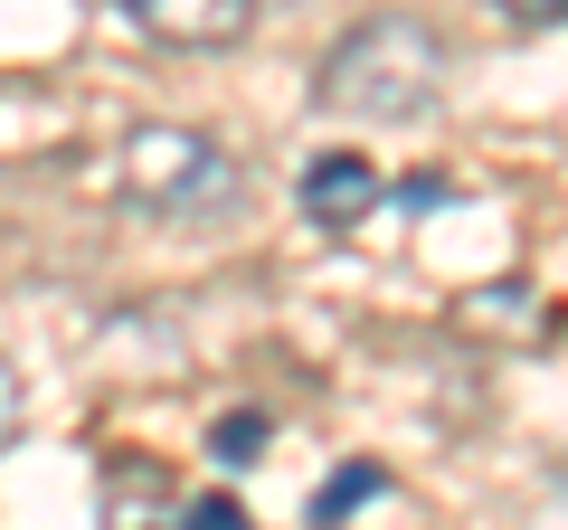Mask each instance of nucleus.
<instances>
[{
    "label": "nucleus",
    "instance_id": "f257e3e1",
    "mask_svg": "<svg viewBox=\"0 0 568 530\" xmlns=\"http://www.w3.org/2000/svg\"><path fill=\"white\" fill-rule=\"evenodd\" d=\"M436 95H446V39L426 20H407V10L361 20L323 58V85H313V104L342 123H417V114H436Z\"/></svg>",
    "mask_w": 568,
    "mask_h": 530
},
{
    "label": "nucleus",
    "instance_id": "f03ea898",
    "mask_svg": "<svg viewBox=\"0 0 568 530\" xmlns=\"http://www.w3.org/2000/svg\"><path fill=\"white\" fill-rule=\"evenodd\" d=\"M237 190L246 171L190 123H142L123 143V200L152 208V218H219V208H237Z\"/></svg>",
    "mask_w": 568,
    "mask_h": 530
},
{
    "label": "nucleus",
    "instance_id": "7ed1b4c3",
    "mask_svg": "<svg viewBox=\"0 0 568 530\" xmlns=\"http://www.w3.org/2000/svg\"><path fill=\"white\" fill-rule=\"evenodd\" d=\"M275 0H123V20L162 48H237Z\"/></svg>",
    "mask_w": 568,
    "mask_h": 530
},
{
    "label": "nucleus",
    "instance_id": "20e7f679",
    "mask_svg": "<svg viewBox=\"0 0 568 530\" xmlns=\"http://www.w3.org/2000/svg\"><path fill=\"white\" fill-rule=\"evenodd\" d=\"M379 200H388V190H379V171H369L361 152H323V162H304V208H313V227H332V237H351Z\"/></svg>",
    "mask_w": 568,
    "mask_h": 530
},
{
    "label": "nucleus",
    "instance_id": "39448f33",
    "mask_svg": "<svg viewBox=\"0 0 568 530\" xmlns=\"http://www.w3.org/2000/svg\"><path fill=\"white\" fill-rule=\"evenodd\" d=\"M162 530H256V521H246L227 492H181V511H171Z\"/></svg>",
    "mask_w": 568,
    "mask_h": 530
},
{
    "label": "nucleus",
    "instance_id": "423d86ee",
    "mask_svg": "<svg viewBox=\"0 0 568 530\" xmlns=\"http://www.w3.org/2000/svg\"><path fill=\"white\" fill-rule=\"evenodd\" d=\"M256 446H265V417H219L209 427V455L219 465H256Z\"/></svg>",
    "mask_w": 568,
    "mask_h": 530
},
{
    "label": "nucleus",
    "instance_id": "0eeeda50",
    "mask_svg": "<svg viewBox=\"0 0 568 530\" xmlns=\"http://www.w3.org/2000/svg\"><path fill=\"white\" fill-rule=\"evenodd\" d=\"M361 492H388V473H379V465H351V473H342V483H332V492H323V521H342V511H351V502H361Z\"/></svg>",
    "mask_w": 568,
    "mask_h": 530
},
{
    "label": "nucleus",
    "instance_id": "6e6552de",
    "mask_svg": "<svg viewBox=\"0 0 568 530\" xmlns=\"http://www.w3.org/2000/svg\"><path fill=\"white\" fill-rule=\"evenodd\" d=\"M10 436H20V369L0 360V446H10Z\"/></svg>",
    "mask_w": 568,
    "mask_h": 530
},
{
    "label": "nucleus",
    "instance_id": "1a4fd4ad",
    "mask_svg": "<svg viewBox=\"0 0 568 530\" xmlns=\"http://www.w3.org/2000/svg\"><path fill=\"white\" fill-rule=\"evenodd\" d=\"M511 20H530V29H549V20H568V0H503Z\"/></svg>",
    "mask_w": 568,
    "mask_h": 530
}]
</instances>
